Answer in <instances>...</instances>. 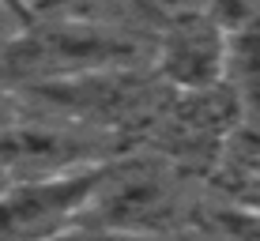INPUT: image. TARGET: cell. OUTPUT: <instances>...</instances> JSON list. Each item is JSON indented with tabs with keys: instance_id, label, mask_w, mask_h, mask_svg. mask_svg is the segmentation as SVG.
<instances>
[{
	"instance_id": "obj_1",
	"label": "cell",
	"mask_w": 260,
	"mask_h": 241,
	"mask_svg": "<svg viewBox=\"0 0 260 241\" xmlns=\"http://www.w3.org/2000/svg\"><path fill=\"white\" fill-rule=\"evenodd\" d=\"M106 169L110 158L57 174L8 177L0 185V241H57L72 234Z\"/></svg>"
},
{
	"instance_id": "obj_7",
	"label": "cell",
	"mask_w": 260,
	"mask_h": 241,
	"mask_svg": "<svg viewBox=\"0 0 260 241\" xmlns=\"http://www.w3.org/2000/svg\"><path fill=\"white\" fill-rule=\"evenodd\" d=\"M26 26H30L26 8L12 4V0H0V53H8L15 42H19L26 34Z\"/></svg>"
},
{
	"instance_id": "obj_9",
	"label": "cell",
	"mask_w": 260,
	"mask_h": 241,
	"mask_svg": "<svg viewBox=\"0 0 260 241\" xmlns=\"http://www.w3.org/2000/svg\"><path fill=\"white\" fill-rule=\"evenodd\" d=\"M19 121H23V113L15 110V102L8 94H0V132L12 128V124H19Z\"/></svg>"
},
{
	"instance_id": "obj_4",
	"label": "cell",
	"mask_w": 260,
	"mask_h": 241,
	"mask_svg": "<svg viewBox=\"0 0 260 241\" xmlns=\"http://www.w3.org/2000/svg\"><path fill=\"white\" fill-rule=\"evenodd\" d=\"M155 64L174 91H215L230 68V26L211 12H181L155 46Z\"/></svg>"
},
{
	"instance_id": "obj_10",
	"label": "cell",
	"mask_w": 260,
	"mask_h": 241,
	"mask_svg": "<svg viewBox=\"0 0 260 241\" xmlns=\"http://www.w3.org/2000/svg\"><path fill=\"white\" fill-rule=\"evenodd\" d=\"M12 4H19V8H26V0H12Z\"/></svg>"
},
{
	"instance_id": "obj_3",
	"label": "cell",
	"mask_w": 260,
	"mask_h": 241,
	"mask_svg": "<svg viewBox=\"0 0 260 241\" xmlns=\"http://www.w3.org/2000/svg\"><path fill=\"white\" fill-rule=\"evenodd\" d=\"M177 203H181V192L158 162H110L79 226L162 234V226L174 222Z\"/></svg>"
},
{
	"instance_id": "obj_8",
	"label": "cell",
	"mask_w": 260,
	"mask_h": 241,
	"mask_svg": "<svg viewBox=\"0 0 260 241\" xmlns=\"http://www.w3.org/2000/svg\"><path fill=\"white\" fill-rule=\"evenodd\" d=\"M57 241H162V234H143V230H72Z\"/></svg>"
},
{
	"instance_id": "obj_6",
	"label": "cell",
	"mask_w": 260,
	"mask_h": 241,
	"mask_svg": "<svg viewBox=\"0 0 260 241\" xmlns=\"http://www.w3.org/2000/svg\"><path fill=\"white\" fill-rule=\"evenodd\" d=\"M208 226L215 230L219 241H260V215L256 211H245V208H234V203H226L222 211H215L208 219Z\"/></svg>"
},
{
	"instance_id": "obj_2",
	"label": "cell",
	"mask_w": 260,
	"mask_h": 241,
	"mask_svg": "<svg viewBox=\"0 0 260 241\" xmlns=\"http://www.w3.org/2000/svg\"><path fill=\"white\" fill-rule=\"evenodd\" d=\"M143 53L132 34L113 30L98 23H53L46 30H30L4 57L23 60V68H34L46 79H72L91 72H121Z\"/></svg>"
},
{
	"instance_id": "obj_5",
	"label": "cell",
	"mask_w": 260,
	"mask_h": 241,
	"mask_svg": "<svg viewBox=\"0 0 260 241\" xmlns=\"http://www.w3.org/2000/svg\"><path fill=\"white\" fill-rule=\"evenodd\" d=\"M215 189L226 203L260 215V124H234L211 162Z\"/></svg>"
}]
</instances>
